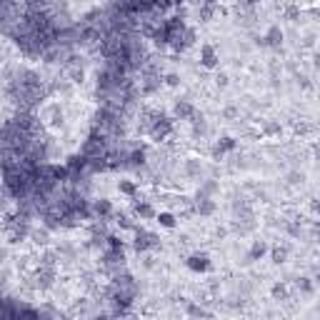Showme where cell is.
Wrapping results in <instances>:
<instances>
[{"instance_id": "1", "label": "cell", "mask_w": 320, "mask_h": 320, "mask_svg": "<svg viewBox=\"0 0 320 320\" xmlns=\"http://www.w3.org/2000/svg\"><path fill=\"white\" fill-rule=\"evenodd\" d=\"M148 133L153 140H163L173 133V120L163 113H150L148 115Z\"/></svg>"}, {"instance_id": "2", "label": "cell", "mask_w": 320, "mask_h": 320, "mask_svg": "<svg viewBox=\"0 0 320 320\" xmlns=\"http://www.w3.org/2000/svg\"><path fill=\"white\" fill-rule=\"evenodd\" d=\"M158 245H160V238H158L155 233H150V230H143V228H138V230H135V250H138V253L155 250Z\"/></svg>"}, {"instance_id": "3", "label": "cell", "mask_w": 320, "mask_h": 320, "mask_svg": "<svg viewBox=\"0 0 320 320\" xmlns=\"http://www.w3.org/2000/svg\"><path fill=\"white\" fill-rule=\"evenodd\" d=\"M188 268H190L193 273H205V270L210 268V258H208L205 253H195V255L188 258Z\"/></svg>"}, {"instance_id": "4", "label": "cell", "mask_w": 320, "mask_h": 320, "mask_svg": "<svg viewBox=\"0 0 320 320\" xmlns=\"http://www.w3.org/2000/svg\"><path fill=\"white\" fill-rule=\"evenodd\" d=\"M280 43H283V30H280V25H270L265 38H263V45H270V48H278Z\"/></svg>"}, {"instance_id": "5", "label": "cell", "mask_w": 320, "mask_h": 320, "mask_svg": "<svg viewBox=\"0 0 320 320\" xmlns=\"http://www.w3.org/2000/svg\"><path fill=\"white\" fill-rule=\"evenodd\" d=\"M200 63H203L205 68H215L218 65V53L213 45H203L200 48Z\"/></svg>"}, {"instance_id": "6", "label": "cell", "mask_w": 320, "mask_h": 320, "mask_svg": "<svg viewBox=\"0 0 320 320\" xmlns=\"http://www.w3.org/2000/svg\"><path fill=\"white\" fill-rule=\"evenodd\" d=\"M93 215H98L100 220H105V218H110L113 215V203H110V200H95V203H93Z\"/></svg>"}, {"instance_id": "7", "label": "cell", "mask_w": 320, "mask_h": 320, "mask_svg": "<svg viewBox=\"0 0 320 320\" xmlns=\"http://www.w3.org/2000/svg\"><path fill=\"white\" fill-rule=\"evenodd\" d=\"M195 210L200 213V215H210L213 210H215V203L210 198H205V195H198V200H195Z\"/></svg>"}, {"instance_id": "8", "label": "cell", "mask_w": 320, "mask_h": 320, "mask_svg": "<svg viewBox=\"0 0 320 320\" xmlns=\"http://www.w3.org/2000/svg\"><path fill=\"white\" fill-rule=\"evenodd\" d=\"M175 115H178L180 120H185V118H193V115H195V108H193L188 100H178V103H175Z\"/></svg>"}, {"instance_id": "9", "label": "cell", "mask_w": 320, "mask_h": 320, "mask_svg": "<svg viewBox=\"0 0 320 320\" xmlns=\"http://www.w3.org/2000/svg\"><path fill=\"white\" fill-rule=\"evenodd\" d=\"M265 250H268V245L263 243V240H255L253 248H250V253H248V258H250V260H258V258L265 255Z\"/></svg>"}, {"instance_id": "10", "label": "cell", "mask_w": 320, "mask_h": 320, "mask_svg": "<svg viewBox=\"0 0 320 320\" xmlns=\"http://www.w3.org/2000/svg\"><path fill=\"white\" fill-rule=\"evenodd\" d=\"M235 148V140L233 138H223L215 148H213V155H223V153H228V150H233Z\"/></svg>"}, {"instance_id": "11", "label": "cell", "mask_w": 320, "mask_h": 320, "mask_svg": "<svg viewBox=\"0 0 320 320\" xmlns=\"http://www.w3.org/2000/svg\"><path fill=\"white\" fill-rule=\"evenodd\" d=\"M158 223L163 228H175V215L173 213H158Z\"/></svg>"}, {"instance_id": "12", "label": "cell", "mask_w": 320, "mask_h": 320, "mask_svg": "<svg viewBox=\"0 0 320 320\" xmlns=\"http://www.w3.org/2000/svg\"><path fill=\"white\" fill-rule=\"evenodd\" d=\"M135 213H138L140 218H153V215H155V210H153L148 203H138V205H135Z\"/></svg>"}, {"instance_id": "13", "label": "cell", "mask_w": 320, "mask_h": 320, "mask_svg": "<svg viewBox=\"0 0 320 320\" xmlns=\"http://www.w3.org/2000/svg\"><path fill=\"white\" fill-rule=\"evenodd\" d=\"M118 190L125 193V195H135V183H130V180H120V183H118Z\"/></svg>"}, {"instance_id": "14", "label": "cell", "mask_w": 320, "mask_h": 320, "mask_svg": "<svg viewBox=\"0 0 320 320\" xmlns=\"http://www.w3.org/2000/svg\"><path fill=\"white\" fill-rule=\"evenodd\" d=\"M285 258H288V248H275L273 250V263H285Z\"/></svg>"}, {"instance_id": "15", "label": "cell", "mask_w": 320, "mask_h": 320, "mask_svg": "<svg viewBox=\"0 0 320 320\" xmlns=\"http://www.w3.org/2000/svg\"><path fill=\"white\" fill-rule=\"evenodd\" d=\"M298 288H300L303 293H310V290H313V285H310L308 278H300V280H298Z\"/></svg>"}, {"instance_id": "16", "label": "cell", "mask_w": 320, "mask_h": 320, "mask_svg": "<svg viewBox=\"0 0 320 320\" xmlns=\"http://www.w3.org/2000/svg\"><path fill=\"white\" fill-rule=\"evenodd\" d=\"M188 313L195 315V318H203V315H205V310H203V308H198V305H188Z\"/></svg>"}, {"instance_id": "17", "label": "cell", "mask_w": 320, "mask_h": 320, "mask_svg": "<svg viewBox=\"0 0 320 320\" xmlns=\"http://www.w3.org/2000/svg\"><path fill=\"white\" fill-rule=\"evenodd\" d=\"M200 170H203V168H200L195 160H190V163H188V173H190V175H200Z\"/></svg>"}, {"instance_id": "18", "label": "cell", "mask_w": 320, "mask_h": 320, "mask_svg": "<svg viewBox=\"0 0 320 320\" xmlns=\"http://www.w3.org/2000/svg\"><path fill=\"white\" fill-rule=\"evenodd\" d=\"M273 295H275V298H285V285H275V288H273Z\"/></svg>"}, {"instance_id": "19", "label": "cell", "mask_w": 320, "mask_h": 320, "mask_svg": "<svg viewBox=\"0 0 320 320\" xmlns=\"http://www.w3.org/2000/svg\"><path fill=\"white\" fill-rule=\"evenodd\" d=\"M168 85H178V78L175 75H168Z\"/></svg>"}]
</instances>
